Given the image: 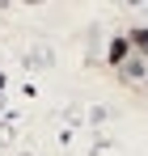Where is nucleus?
Returning a JSON list of instances; mask_svg holds the SVG:
<instances>
[{"mask_svg": "<svg viewBox=\"0 0 148 156\" xmlns=\"http://www.w3.org/2000/svg\"><path fill=\"white\" fill-rule=\"evenodd\" d=\"M127 55H131V42H127V38H114V42H110V51H106V59H110V68H123Z\"/></svg>", "mask_w": 148, "mask_h": 156, "instance_id": "obj_1", "label": "nucleus"}, {"mask_svg": "<svg viewBox=\"0 0 148 156\" xmlns=\"http://www.w3.org/2000/svg\"><path fill=\"white\" fill-rule=\"evenodd\" d=\"M127 42H131V47H140V51L148 55V30H131V34H127Z\"/></svg>", "mask_w": 148, "mask_h": 156, "instance_id": "obj_2", "label": "nucleus"}]
</instances>
